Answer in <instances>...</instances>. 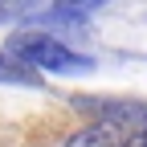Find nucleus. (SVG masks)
Masks as SVG:
<instances>
[{"label":"nucleus","mask_w":147,"mask_h":147,"mask_svg":"<svg viewBox=\"0 0 147 147\" xmlns=\"http://www.w3.org/2000/svg\"><path fill=\"white\" fill-rule=\"evenodd\" d=\"M8 57L25 61V65H37V69H49V74H82V69H94V61L86 53L69 49L65 41H57L53 33H41V29H21L8 37L4 45Z\"/></svg>","instance_id":"nucleus-1"},{"label":"nucleus","mask_w":147,"mask_h":147,"mask_svg":"<svg viewBox=\"0 0 147 147\" xmlns=\"http://www.w3.org/2000/svg\"><path fill=\"white\" fill-rule=\"evenodd\" d=\"M0 82H12V86H41V74H33L25 61L0 53Z\"/></svg>","instance_id":"nucleus-3"},{"label":"nucleus","mask_w":147,"mask_h":147,"mask_svg":"<svg viewBox=\"0 0 147 147\" xmlns=\"http://www.w3.org/2000/svg\"><path fill=\"white\" fill-rule=\"evenodd\" d=\"M123 147H147V119H143V123H135V127H131V139H127V143H123Z\"/></svg>","instance_id":"nucleus-5"},{"label":"nucleus","mask_w":147,"mask_h":147,"mask_svg":"<svg viewBox=\"0 0 147 147\" xmlns=\"http://www.w3.org/2000/svg\"><path fill=\"white\" fill-rule=\"evenodd\" d=\"M106 0H53V16H61V21H78V16L102 8Z\"/></svg>","instance_id":"nucleus-4"},{"label":"nucleus","mask_w":147,"mask_h":147,"mask_svg":"<svg viewBox=\"0 0 147 147\" xmlns=\"http://www.w3.org/2000/svg\"><path fill=\"white\" fill-rule=\"evenodd\" d=\"M61 147H115V127L110 123H90L82 131H74Z\"/></svg>","instance_id":"nucleus-2"}]
</instances>
